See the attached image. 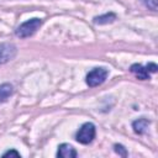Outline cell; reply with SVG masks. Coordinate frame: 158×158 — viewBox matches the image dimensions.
<instances>
[{"label":"cell","mask_w":158,"mask_h":158,"mask_svg":"<svg viewBox=\"0 0 158 158\" xmlns=\"http://www.w3.org/2000/svg\"><path fill=\"white\" fill-rule=\"evenodd\" d=\"M42 25V20L40 19H31L26 22H23L22 25H20L16 30V36L21 37V38H26L32 36Z\"/></svg>","instance_id":"1"},{"label":"cell","mask_w":158,"mask_h":158,"mask_svg":"<svg viewBox=\"0 0 158 158\" xmlns=\"http://www.w3.org/2000/svg\"><path fill=\"white\" fill-rule=\"evenodd\" d=\"M75 137H77V141L80 142V143H83V144L90 143L94 139V137H95V126L91 122L84 123L79 128V131L77 132V136Z\"/></svg>","instance_id":"2"},{"label":"cell","mask_w":158,"mask_h":158,"mask_svg":"<svg viewBox=\"0 0 158 158\" xmlns=\"http://www.w3.org/2000/svg\"><path fill=\"white\" fill-rule=\"evenodd\" d=\"M107 74L109 73L105 68H95L91 72H89V74L86 75V84L91 88L98 86L105 81Z\"/></svg>","instance_id":"3"},{"label":"cell","mask_w":158,"mask_h":158,"mask_svg":"<svg viewBox=\"0 0 158 158\" xmlns=\"http://www.w3.org/2000/svg\"><path fill=\"white\" fill-rule=\"evenodd\" d=\"M131 72L141 80H146L149 79V73H156L157 72V65L154 63H149L146 67L141 65V64H133L131 67Z\"/></svg>","instance_id":"4"},{"label":"cell","mask_w":158,"mask_h":158,"mask_svg":"<svg viewBox=\"0 0 158 158\" xmlns=\"http://www.w3.org/2000/svg\"><path fill=\"white\" fill-rule=\"evenodd\" d=\"M16 54V47L12 43H0V64L12 59Z\"/></svg>","instance_id":"5"},{"label":"cell","mask_w":158,"mask_h":158,"mask_svg":"<svg viewBox=\"0 0 158 158\" xmlns=\"http://www.w3.org/2000/svg\"><path fill=\"white\" fill-rule=\"evenodd\" d=\"M57 154H58V157H63V158H74V157H77L75 149L72 146L67 144V143H63V144L59 146V149H58Z\"/></svg>","instance_id":"6"},{"label":"cell","mask_w":158,"mask_h":158,"mask_svg":"<svg viewBox=\"0 0 158 158\" xmlns=\"http://www.w3.org/2000/svg\"><path fill=\"white\" fill-rule=\"evenodd\" d=\"M12 94V86L10 84H2L0 85V102L6 101L10 95Z\"/></svg>","instance_id":"7"},{"label":"cell","mask_w":158,"mask_h":158,"mask_svg":"<svg viewBox=\"0 0 158 158\" xmlns=\"http://www.w3.org/2000/svg\"><path fill=\"white\" fill-rule=\"evenodd\" d=\"M148 123H149L148 120H146V118H139V120H137V121L133 122V128H135V131H136L137 133H143V132L146 131V128L148 127Z\"/></svg>","instance_id":"8"},{"label":"cell","mask_w":158,"mask_h":158,"mask_svg":"<svg viewBox=\"0 0 158 158\" xmlns=\"http://www.w3.org/2000/svg\"><path fill=\"white\" fill-rule=\"evenodd\" d=\"M115 15L114 14H106L104 16H99V17H95V22L96 23H106V22H111L115 20Z\"/></svg>","instance_id":"9"},{"label":"cell","mask_w":158,"mask_h":158,"mask_svg":"<svg viewBox=\"0 0 158 158\" xmlns=\"http://www.w3.org/2000/svg\"><path fill=\"white\" fill-rule=\"evenodd\" d=\"M146 6H148L152 10H157V0H141Z\"/></svg>","instance_id":"10"},{"label":"cell","mask_w":158,"mask_h":158,"mask_svg":"<svg viewBox=\"0 0 158 158\" xmlns=\"http://www.w3.org/2000/svg\"><path fill=\"white\" fill-rule=\"evenodd\" d=\"M115 151L117 152V153H120L121 156H123V157H126L127 156V152H126V149L121 146V144H115Z\"/></svg>","instance_id":"11"},{"label":"cell","mask_w":158,"mask_h":158,"mask_svg":"<svg viewBox=\"0 0 158 158\" xmlns=\"http://www.w3.org/2000/svg\"><path fill=\"white\" fill-rule=\"evenodd\" d=\"M7 156H15V157H20V153H17L16 151H9V152L4 153V157H7Z\"/></svg>","instance_id":"12"}]
</instances>
